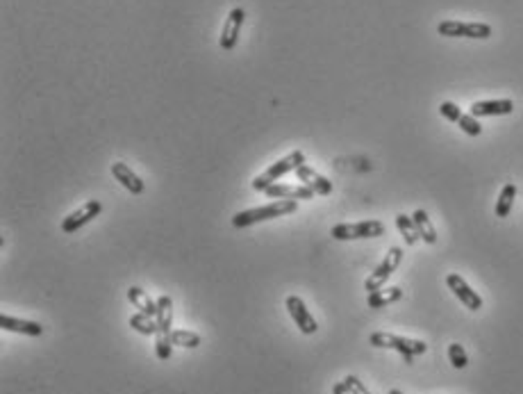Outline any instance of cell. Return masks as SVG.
Returning <instances> with one entry per match:
<instances>
[{
  "instance_id": "6da1fadb",
  "label": "cell",
  "mask_w": 523,
  "mask_h": 394,
  "mask_svg": "<svg viewBox=\"0 0 523 394\" xmlns=\"http://www.w3.org/2000/svg\"><path fill=\"white\" fill-rule=\"evenodd\" d=\"M298 203L291 198H278L275 203L262 205V207H253V210L246 212H237L233 217V226L235 228H248L253 224H259V221H268L275 217H285V214L296 212Z\"/></svg>"
},
{
  "instance_id": "7a4b0ae2",
  "label": "cell",
  "mask_w": 523,
  "mask_h": 394,
  "mask_svg": "<svg viewBox=\"0 0 523 394\" xmlns=\"http://www.w3.org/2000/svg\"><path fill=\"white\" fill-rule=\"evenodd\" d=\"M371 346H378V349H394L398 351L403 358H405L407 365H412L414 355H421L428 351V344L421 340H409V338H401V335H394V333H371Z\"/></svg>"
},
{
  "instance_id": "3957f363",
  "label": "cell",
  "mask_w": 523,
  "mask_h": 394,
  "mask_svg": "<svg viewBox=\"0 0 523 394\" xmlns=\"http://www.w3.org/2000/svg\"><path fill=\"white\" fill-rule=\"evenodd\" d=\"M303 165H305V153L303 151L289 153L287 158L278 160L275 165L268 167L264 174L257 176L255 180L250 183V187L255 189V191H266L268 187H271V185H275V180H280L282 176L291 174V171H296L298 167H303Z\"/></svg>"
},
{
  "instance_id": "277c9868",
  "label": "cell",
  "mask_w": 523,
  "mask_h": 394,
  "mask_svg": "<svg viewBox=\"0 0 523 394\" xmlns=\"http://www.w3.org/2000/svg\"><path fill=\"white\" fill-rule=\"evenodd\" d=\"M330 235L339 242L348 240H369V237H380L385 235V224L378 219L369 221H357V224H339L330 230Z\"/></svg>"
},
{
  "instance_id": "5b68a950",
  "label": "cell",
  "mask_w": 523,
  "mask_h": 394,
  "mask_svg": "<svg viewBox=\"0 0 523 394\" xmlns=\"http://www.w3.org/2000/svg\"><path fill=\"white\" fill-rule=\"evenodd\" d=\"M401 260H403V249L392 247L389 251H387V256H385L383 262H380L376 267V271H371V276L364 280V289H366V292L371 294V292H378V289H383L387 278H389L392 273L398 269Z\"/></svg>"
},
{
  "instance_id": "8992f818",
  "label": "cell",
  "mask_w": 523,
  "mask_h": 394,
  "mask_svg": "<svg viewBox=\"0 0 523 394\" xmlns=\"http://www.w3.org/2000/svg\"><path fill=\"white\" fill-rule=\"evenodd\" d=\"M442 37H465V39H489L491 25L487 23H465V21H442L437 25Z\"/></svg>"
},
{
  "instance_id": "52a82bcc",
  "label": "cell",
  "mask_w": 523,
  "mask_h": 394,
  "mask_svg": "<svg viewBox=\"0 0 523 394\" xmlns=\"http://www.w3.org/2000/svg\"><path fill=\"white\" fill-rule=\"evenodd\" d=\"M100 212H103V203H100V200H87L85 205L78 207L76 212H71L69 217L62 221V230H64L66 235H73L82 226H87L89 221H94Z\"/></svg>"
},
{
  "instance_id": "ba28073f",
  "label": "cell",
  "mask_w": 523,
  "mask_h": 394,
  "mask_svg": "<svg viewBox=\"0 0 523 394\" xmlns=\"http://www.w3.org/2000/svg\"><path fill=\"white\" fill-rule=\"evenodd\" d=\"M244 19H246V12L242 10V7H235V10L228 14L226 23H223V30H221V37H219L221 50H226V53L235 50L237 41H239V34H242Z\"/></svg>"
},
{
  "instance_id": "9c48e42d",
  "label": "cell",
  "mask_w": 523,
  "mask_h": 394,
  "mask_svg": "<svg viewBox=\"0 0 523 394\" xmlns=\"http://www.w3.org/2000/svg\"><path fill=\"white\" fill-rule=\"evenodd\" d=\"M446 285H448V289L458 296V299L465 303V306L469 308V310H473V312H478L482 308V299H480V294L476 292V289H471L469 287V282L460 276V273H448L446 276Z\"/></svg>"
},
{
  "instance_id": "30bf717a",
  "label": "cell",
  "mask_w": 523,
  "mask_h": 394,
  "mask_svg": "<svg viewBox=\"0 0 523 394\" xmlns=\"http://www.w3.org/2000/svg\"><path fill=\"white\" fill-rule=\"evenodd\" d=\"M285 306H287V312L291 315V319H294V324L301 329V333H305V335H312V333L319 331L317 319L312 317V312L303 303V299H298V296H287Z\"/></svg>"
},
{
  "instance_id": "8fae6325",
  "label": "cell",
  "mask_w": 523,
  "mask_h": 394,
  "mask_svg": "<svg viewBox=\"0 0 523 394\" xmlns=\"http://www.w3.org/2000/svg\"><path fill=\"white\" fill-rule=\"evenodd\" d=\"M514 112V103L510 98H496V101H476L471 105V112L476 118L480 116H503Z\"/></svg>"
},
{
  "instance_id": "7c38bea8",
  "label": "cell",
  "mask_w": 523,
  "mask_h": 394,
  "mask_svg": "<svg viewBox=\"0 0 523 394\" xmlns=\"http://www.w3.org/2000/svg\"><path fill=\"white\" fill-rule=\"evenodd\" d=\"M296 176H298V180H301L305 187H310L314 194H319V196H328L332 191V183L328 180V178H323L321 174H317L310 165H303V167H298L296 169Z\"/></svg>"
},
{
  "instance_id": "4fadbf2b",
  "label": "cell",
  "mask_w": 523,
  "mask_h": 394,
  "mask_svg": "<svg viewBox=\"0 0 523 394\" xmlns=\"http://www.w3.org/2000/svg\"><path fill=\"white\" fill-rule=\"evenodd\" d=\"M111 176H114L116 180L130 191V194H134V196L144 194V189H146L144 180H141V178L134 174V171L125 165V162H114V165H111Z\"/></svg>"
},
{
  "instance_id": "5bb4252c",
  "label": "cell",
  "mask_w": 523,
  "mask_h": 394,
  "mask_svg": "<svg viewBox=\"0 0 523 394\" xmlns=\"http://www.w3.org/2000/svg\"><path fill=\"white\" fill-rule=\"evenodd\" d=\"M0 329L10 333H21L28 338H39L43 333V326L39 322H28V319H17L10 315H0Z\"/></svg>"
},
{
  "instance_id": "9a60e30c",
  "label": "cell",
  "mask_w": 523,
  "mask_h": 394,
  "mask_svg": "<svg viewBox=\"0 0 523 394\" xmlns=\"http://www.w3.org/2000/svg\"><path fill=\"white\" fill-rule=\"evenodd\" d=\"M266 196H271V198H291V200H312V196H314V191L310 189V187H305V185L301 183V185H280V183H275V185H271L266 191H264Z\"/></svg>"
},
{
  "instance_id": "2e32d148",
  "label": "cell",
  "mask_w": 523,
  "mask_h": 394,
  "mask_svg": "<svg viewBox=\"0 0 523 394\" xmlns=\"http://www.w3.org/2000/svg\"><path fill=\"white\" fill-rule=\"evenodd\" d=\"M128 301L132 303V308H137V312H144V315H148V317H157V301H153L151 296H148L146 289L130 287Z\"/></svg>"
},
{
  "instance_id": "e0dca14e",
  "label": "cell",
  "mask_w": 523,
  "mask_h": 394,
  "mask_svg": "<svg viewBox=\"0 0 523 394\" xmlns=\"http://www.w3.org/2000/svg\"><path fill=\"white\" fill-rule=\"evenodd\" d=\"M157 324H160V333L171 335V326H173V299L171 296H160L157 299Z\"/></svg>"
},
{
  "instance_id": "ac0fdd59",
  "label": "cell",
  "mask_w": 523,
  "mask_h": 394,
  "mask_svg": "<svg viewBox=\"0 0 523 394\" xmlns=\"http://www.w3.org/2000/svg\"><path fill=\"white\" fill-rule=\"evenodd\" d=\"M403 299V289L401 287H389V289H378V292H371L369 299H366V306L369 308H385L389 303H396Z\"/></svg>"
},
{
  "instance_id": "d6986e66",
  "label": "cell",
  "mask_w": 523,
  "mask_h": 394,
  "mask_svg": "<svg viewBox=\"0 0 523 394\" xmlns=\"http://www.w3.org/2000/svg\"><path fill=\"white\" fill-rule=\"evenodd\" d=\"M412 219H414V226L418 230V237H421L425 244H435L437 242V230H435V226H432L428 212H425V210H416L412 214Z\"/></svg>"
},
{
  "instance_id": "ffe728a7",
  "label": "cell",
  "mask_w": 523,
  "mask_h": 394,
  "mask_svg": "<svg viewBox=\"0 0 523 394\" xmlns=\"http://www.w3.org/2000/svg\"><path fill=\"white\" fill-rule=\"evenodd\" d=\"M130 326L141 335H157L160 333V324H157V317H148L144 312H137V315L130 317Z\"/></svg>"
},
{
  "instance_id": "44dd1931",
  "label": "cell",
  "mask_w": 523,
  "mask_h": 394,
  "mask_svg": "<svg viewBox=\"0 0 523 394\" xmlns=\"http://www.w3.org/2000/svg\"><path fill=\"white\" fill-rule=\"evenodd\" d=\"M396 226H398L403 240H405L407 247H414V244L421 240V237H418V230L414 226V219L407 217V214H396Z\"/></svg>"
},
{
  "instance_id": "7402d4cb",
  "label": "cell",
  "mask_w": 523,
  "mask_h": 394,
  "mask_svg": "<svg viewBox=\"0 0 523 394\" xmlns=\"http://www.w3.org/2000/svg\"><path fill=\"white\" fill-rule=\"evenodd\" d=\"M514 198H517V187H514L512 183H507L505 187L500 189V196H498V203H496V217L505 219L507 214L512 212Z\"/></svg>"
},
{
  "instance_id": "603a6c76",
  "label": "cell",
  "mask_w": 523,
  "mask_h": 394,
  "mask_svg": "<svg viewBox=\"0 0 523 394\" xmlns=\"http://www.w3.org/2000/svg\"><path fill=\"white\" fill-rule=\"evenodd\" d=\"M171 342L173 346H182V349H198L200 346V335L193 331H186V329H175L171 331Z\"/></svg>"
},
{
  "instance_id": "cb8c5ba5",
  "label": "cell",
  "mask_w": 523,
  "mask_h": 394,
  "mask_svg": "<svg viewBox=\"0 0 523 394\" xmlns=\"http://www.w3.org/2000/svg\"><path fill=\"white\" fill-rule=\"evenodd\" d=\"M155 353L160 360H171V355H173V342H171V335H167V333H157Z\"/></svg>"
},
{
  "instance_id": "d4e9b609",
  "label": "cell",
  "mask_w": 523,
  "mask_h": 394,
  "mask_svg": "<svg viewBox=\"0 0 523 394\" xmlns=\"http://www.w3.org/2000/svg\"><path fill=\"white\" fill-rule=\"evenodd\" d=\"M448 360L455 369H465L469 365V358H467V351L462 349V344H451L448 346Z\"/></svg>"
},
{
  "instance_id": "484cf974",
  "label": "cell",
  "mask_w": 523,
  "mask_h": 394,
  "mask_svg": "<svg viewBox=\"0 0 523 394\" xmlns=\"http://www.w3.org/2000/svg\"><path fill=\"white\" fill-rule=\"evenodd\" d=\"M458 125L462 130L467 132L469 137H478L482 132V125H480V121L473 116V114H462V118L458 121Z\"/></svg>"
},
{
  "instance_id": "4316f807",
  "label": "cell",
  "mask_w": 523,
  "mask_h": 394,
  "mask_svg": "<svg viewBox=\"0 0 523 394\" xmlns=\"http://www.w3.org/2000/svg\"><path fill=\"white\" fill-rule=\"evenodd\" d=\"M439 114H442L444 118H448V121H453V123H458L460 118H462V110L455 105V103H451V101H444L442 105H439Z\"/></svg>"
},
{
  "instance_id": "83f0119b",
  "label": "cell",
  "mask_w": 523,
  "mask_h": 394,
  "mask_svg": "<svg viewBox=\"0 0 523 394\" xmlns=\"http://www.w3.org/2000/svg\"><path fill=\"white\" fill-rule=\"evenodd\" d=\"M343 385H346V390H348V394H371L369 390L364 388V383L360 381L357 376H346L341 381Z\"/></svg>"
},
{
  "instance_id": "f1b7e54d",
  "label": "cell",
  "mask_w": 523,
  "mask_h": 394,
  "mask_svg": "<svg viewBox=\"0 0 523 394\" xmlns=\"http://www.w3.org/2000/svg\"><path fill=\"white\" fill-rule=\"evenodd\" d=\"M332 394H348L346 385H343V383H334L332 385Z\"/></svg>"
},
{
  "instance_id": "f546056e",
  "label": "cell",
  "mask_w": 523,
  "mask_h": 394,
  "mask_svg": "<svg viewBox=\"0 0 523 394\" xmlns=\"http://www.w3.org/2000/svg\"><path fill=\"white\" fill-rule=\"evenodd\" d=\"M387 394H403V392H401V390H389Z\"/></svg>"
}]
</instances>
